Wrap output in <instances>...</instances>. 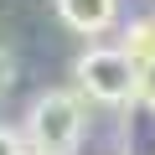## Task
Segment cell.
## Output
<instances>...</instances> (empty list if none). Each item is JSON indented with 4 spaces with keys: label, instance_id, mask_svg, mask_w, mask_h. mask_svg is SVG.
Returning a JSON list of instances; mask_svg holds the SVG:
<instances>
[{
    "label": "cell",
    "instance_id": "4",
    "mask_svg": "<svg viewBox=\"0 0 155 155\" xmlns=\"http://www.w3.org/2000/svg\"><path fill=\"white\" fill-rule=\"evenodd\" d=\"M119 52L140 67V78L155 67V16H140V21H129L124 26V36H119Z\"/></svg>",
    "mask_w": 155,
    "mask_h": 155
},
{
    "label": "cell",
    "instance_id": "5",
    "mask_svg": "<svg viewBox=\"0 0 155 155\" xmlns=\"http://www.w3.org/2000/svg\"><path fill=\"white\" fill-rule=\"evenodd\" d=\"M0 155H36V150H31L26 129H16V124H0Z\"/></svg>",
    "mask_w": 155,
    "mask_h": 155
},
{
    "label": "cell",
    "instance_id": "3",
    "mask_svg": "<svg viewBox=\"0 0 155 155\" xmlns=\"http://www.w3.org/2000/svg\"><path fill=\"white\" fill-rule=\"evenodd\" d=\"M114 11H119V0H57V16L72 31H83V36L109 31L114 26Z\"/></svg>",
    "mask_w": 155,
    "mask_h": 155
},
{
    "label": "cell",
    "instance_id": "2",
    "mask_svg": "<svg viewBox=\"0 0 155 155\" xmlns=\"http://www.w3.org/2000/svg\"><path fill=\"white\" fill-rule=\"evenodd\" d=\"M78 88L98 104H134L140 98V67L119 52V47H88L72 62Z\"/></svg>",
    "mask_w": 155,
    "mask_h": 155
},
{
    "label": "cell",
    "instance_id": "6",
    "mask_svg": "<svg viewBox=\"0 0 155 155\" xmlns=\"http://www.w3.org/2000/svg\"><path fill=\"white\" fill-rule=\"evenodd\" d=\"M11 83H16V57H11L5 47H0V93H5Z\"/></svg>",
    "mask_w": 155,
    "mask_h": 155
},
{
    "label": "cell",
    "instance_id": "7",
    "mask_svg": "<svg viewBox=\"0 0 155 155\" xmlns=\"http://www.w3.org/2000/svg\"><path fill=\"white\" fill-rule=\"evenodd\" d=\"M140 104H145V109H155V67L140 78Z\"/></svg>",
    "mask_w": 155,
    "mask_h": 155
},
{
    "label": "cell",
    "instance_id": "1",
    "mask_svg": "<svg viewBox=\"0 0 155 155\" xmlns=\"http://www.w3.org/2000/svg\"><path fill=\"white\" fill-rule=\"evenodd\" d=\"M26 140L36 155H72L78 140H83V98L72 88L36 93V104L26 114Z\"/></svg>",
    "mask_w": 155,
    "mask_h": 155
}]
</instances>
